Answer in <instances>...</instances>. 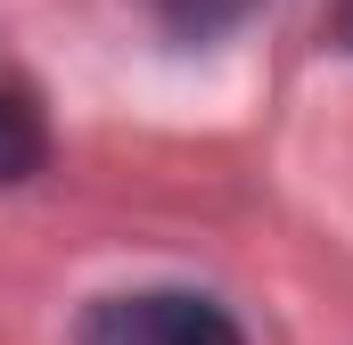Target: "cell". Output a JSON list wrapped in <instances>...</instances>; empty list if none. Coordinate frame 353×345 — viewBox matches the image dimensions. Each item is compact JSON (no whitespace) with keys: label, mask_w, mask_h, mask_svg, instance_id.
I'll use <instances>...</instances> for the list:
<instances>
[{"label":"cell","mask_w":353,"mask_h":345,"mask_svg":"<svg viewBox=\"0 0 353 345\" xmlns=\"http://www.w3.org/2000/svg\"><path fill=\"white\" fill-rule=\"evenodd\" d=\"M41 157H50V124H41V107H33V90L0 75V189L33 181Z\"/></svg>","instance_id":"7a4b0ae2"},{"label":"cell","mask_w":353,"mask_h":345,"mask_svg":"<svg viewBox=\"0 0 353 345\" xmlns=\"http://www.w3.org/2000/svg\"><path fill=\"white\" fill-rule=\"evenodd\" d=\"M74 345H247V337L197 288H132V296H99Z\"/></svg>","instance_id":"6da1fadb"},{"label":"cell","mask_w":353,"mask_h":345,"mask_svg":"<svg viewBox=\"0 0 353 345\" xmlns=\"http://www.w3.org/2000/svg\"><path fill=\"white\" fill-rule=\"evenodd\" d=\"M329 41L353 58V0H337V17H329Z\"/></svg>","instance_id":"3957f363"}]
</instances>
